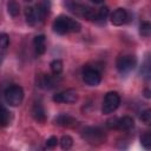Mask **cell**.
<instances>
[{
  "instance_id": "7a4b0ae2",
  "label": "cell",
  "mask_w": 151,
  "mask_h": 151,
  "mask_svg": "<svg viewBox=\"0 0 151 151\" xmlns=\"http://www.w3.org/2000/svg\"><path fill=\"white\" fill-rule=\"evenodd\" d=\"M5 100L11 106H19L24 100V90L19 85H11L5 90Z\"/></svg>"
},
{
  "instance_id": "5bb4252c",
  "label": "cell",
  "mask_w": 151,
  "mask_h": 151,
  "mask_svg": "<svg viewBox=\"0 0 151 151\" xmlns=\"http://www.w3.org/2000/svg\"><path fill=\"white\" fill-rule=\"evenodd\" d=\"M133 126H134V120L130 116H124L122 118H118V126H117L118 130L127 131Z\"/></svg>"
},
{
  "instance_id": "83f0119b",
  "label": "cell",
  "mask_w": 151,
  "mask_h": 151,
  "mask_svg": "<svg viewBox=\"0 0 151 151\" xmlns=\"http://www.w3.org/2000/svg\"><path fill=\"white\" fill-rule=\"evenodd\" d=\"M92 2H94V4H103L104 2V0H91Z\"/></svg>"
},
{
  "instance_id": "e0dca14e",
  "label": "cell",
  "mask_w": 151,
  "mask_h": 151,
  "mask_svg": "<svg viewBox=\"0 0 151 151\" xmlns=\"http://www.w3.org/2000/svg\"><path fill=\"white\" fill-rule=\"evenodd\" d=\"M9 122V113L7 111V109L0 104V126H6Z\"/></svg>"
},
{
  "instance_id": "4fadbf2b",
  "label": "cell",
  "mask_w": 151,
  "mask_h": 151,
  "mask_svg": "<svg viewBox=\"0 0 151 151\" xmlns=\"http://www.w3.org/2000/svg\"><path fill=\"white\" fill-rule=\"evenodd\" d=\"M33 44H34L35 52L38 54H44L45 53V51H46V37L44 34H39V35L34 37Z\"/></svg>"
},
{
  "instance_id": "9a60e30c",
  "label": "cell",
  "mask_w": 151,
  "mask_h": 151,
  "mask_svg": "<svg viewBox=\"0 0 151 151\" xmlns=\"http://www.w3.org/2000/svg\"><path fill=\"white\" fill-rule=\"evenodd\" d=\"M25 18H26V22L29 26H33L38 22V17L35 13V8L34 7H26L25 8Z\"/></svg>"
},
{
  "instance_id": "7c38bea8",
  "label": "cell",
  "mask_w": 151,
  "mask_h": 151,
  "mask_svg": "<svg viewBox=\"0 0 151 151\" xmlns=\"http://www.w3.org/2000/svg\"><path fill=\"white\" fill-rule=\"evenodd\" d=\"M54 123L60 126H71L76 123V119L67 113H60L54 118Z\"/></svg>"
},
{
  "instance_id": "ffe728a7",
  "label": "cell",
  "mask_w": 151,
  "mask_h": 151,
  "mask_svg": "<svg viewBox=\"0 0 151 151\" xmlns=\"http://www.w3.org/2000/svg\"><path fill=\"white\" fill-rule=\"evenodd\" d=\"M140 144L146 150L151 149V133L150 132H145L140 136Z\"/></svg>"
},
{
  "instance_id": "9c48e42d",
  "label": "cell",
  "mask_w": 151,
  "mask_h": 151,
  "mask_svg": "<svg viewBox=\"0 0 151 151\" xmlns=\"http://www.w3.org/2000/svg\"><path fill=\"white\" fill-rule=\"evenodd\" d=\"M57 77H58V76H55V74H54V77L48 76V74H44V76L40 78V81H39L40 85H39V86L42 87V88H45V90H51V88L55 87L57 84L59 83V80L57 79Z\"/></svg>"
},
{
  "instance_id": "4316f807",
  "label": "cell",
  "mask_w": 151,
  "mask_h": 151,
  "mask_svg": "<svg viewBox=\"0 0 151 151\" xmlns=\"http://www.w3.org/2000/svg\"><path fill=\"white\" fill-rule=\"evenodd\" d=\"M144 96H145V98H147V99L150 98V90H149V88H145V90H144Z\"/></svg>"
},
{
  "instance_id": "3957f363",
  "label": "cell",
  "mask_w": 151,
  "mask_h": 151,
  "mask_svg": "<svg viewBox=\"0 0 151 151\" xmlns=\"http://www.w3.org/2000/svg\"><path fill=\"white\" fill-rule=\"evenodd\" d=\"M83 138L92 145H99L105 140V133L100 127L97 126H90L85 127L83 130Z\"/></svg>"
},
{
  "instance_id": "603a6c76",
  "label": "cell",
  "mask_w": 151,
  "mask_h": 151,
  "mask_svg": "<svg viewBox=\"0 0 151 151\" xmlns=\"http://www.w3.org/2000/svg\"><path fill=\"white\" fill-rule=\"evenodd\" d=\"M8 44H9V38L6 33H0V47L2 50L7 48L8 47Z\"/></svg>"
},
{
  "instance_id": "52a82bcc",
  "label": "cell",
  "mask_w": 151,
  "mask_h": 151,
  "mask_svg": "<svg viewBox=\"0 0 151 151\" xmlns=\"http://www.w3.org/2000/svg\"><path fill=\"white\" fill-rule=\"evenodd\" d=\"M53 101L55 103H66V104H73L78 100V93L70 88V90H65L63 92H59L57 94H54L52 97Z\"/></svg>"
},
{
  "instance_id": "f1b7e54d",
  "label": "cell",
  "mask_w": 151,
  "mask_h": 151,
  "mask_svg": "<svg viewBox=\"0 0 151 151\" xmlns=\"http://www.w3.org/2000/svg\"><path fill=\"white\" fill-rule=\"evenodd\" d=\"M2 48L0 47V64H1V61H2V58H4V54H2V51H1Z\"/></svg>"
},
{
  "instance_id": "ba28073f",
  "label": "cell",
  "mask_w": 151,
  "mask_h": 151,
  "mask_svg": "<svg viewBox=\"0 0 151 151\" xmlns=\"http://www.w3.org/2000/svg\"><path fill=\"white\" fill-rule=\"evenodd\" d=\"M110 20H111V22L114 26H122L123 24H125L127 21V12H126V9H124V8H117L111 14Z\"/></svg>"
},
{
  "instance_id": "5b68a950",
  "label": "cell",
  "mask_w": 151,
  "mask_h": 151,
  "mask_svg": "<svg viewBox=\"0 0 151 151\" xmlns=\"http://www.w3.org/2000/svg\"><path fill=\"white\" fill-rule=\"evenodd\" d=\"M120 105V97L117 92L111 91L109 93H106L104 101H103V106H101V112L104 114H110L112 112H114L118 106Z\"/></svg>"
},
{
  "instance_id": "f546056e",
  "label": "cell",
  "mask_w": 151,
  "mask_h": 151,
  "mask_svg": "<svg viewBox=\"0 0 151 151\" xmlns=\"http://www.w3.org/2000/svg\"><path fill=\"white\" fill-rule=\"evenodd\" d=\"M26 1H32V0H26Z\"/></svg>"
},
{
  "instance_id": "ac0fdd59",
  "label": "cell",
  "mask_w": 151,
  "mask_h": 151,
  "mask_svg": "<svg viewBox=\"0 0 151 151\" xmlns=\"http://www.w3.org/2000/svg\"><path fill=\"white\" fill-rule=\"evenodd\" d=\"M51 71L53 74L55 76H59L61 72H63V61L59 60V59H54L52 63H51Z\"/></svg>"
},
{
  "instance_id": "484cf974",
  "label": "cell",
  "mask_w": 151,
  "mask_h": 151,
  "mask_svg": "<svg viewBox=\"0 0 151 151\" xmlns=\"http://www.w3.org/2000/svg\"><path fill=\"white\" fill-rule=\"evenodd\" d=\"M106 126L109 127V129H117V126H118V117H112V118H110V119H107V122H106Z\"/></svg>"
},
{
  "instance_id": "8fae6325",
  "label": "cell",
  "mask_w": 151,
  "mask_h": 151,
  "mask_svg": "<svg viewBox=\"0 0 151 151\" xmlns=\"http://www.w3.org/2000/svg\"><path fill=\"white\" fill-rule=\"evenodd\" d=\"M32 116L38 122L42 123V122L46 120V112H45L44 106L40 103H34V105L32 107Z\"/></svg>"
},
{
  "instance_id": "44dd1931",
  "label": "cell",
  "mask_w": 151,
  "mask_h": 151,
  "mask_svg": "<svg viewBox=\"0 0 151 151\" xmlns=\"http://www.w3.org/2000/svg\"><path fill=\"white\" fill-rule=\"evenodd\" d=\"M139 33L143 37H146L147 38L150 35V33H151V25H150V22H147V21L142 22L140 24V27H139Z\"/></svg>"
},
{
  "instance_id": "2e32d148",
  "label": "cell",
  "mask_w": 151,
  "mask_h": 151,
  "mask_svg": "<svg viewBox=\"0 0 151 151\" xmlns=\"http://www.w3.org/2000/svg\"><path fill=\"white\" fill-rule=\"evenodd\" d=\"M7 11H8L9 15L17 17L19 14V12H20V6L15 0H9L7 2Z\"/></svg>"
},
{
  "instance_id": "cb8c5ba5",
  "label": "cell",
  "mask_w": 151,
  "mask_h": 151,
  "mask_svg": "<svg viewBox=\"0 0 151 151\" xmlns=\"http://www.w3.org/2000/svg\"><path fill=\"white\" fill-rule=\"evenodd\" d=\"M107 15H109V8H107L106 6H104V7H101V8L98 11L96 18L99 19V20H105V19L107 18Z\"/></svg>"
},
{
  "instance_id": "7402d4cb",
  "label": "cell",
  "mask_w": 151,
  "mask_h": 151,
  "mask_svg": "<svg viewBox=\"0 0 151 151\" xmlns=\"http://www.w3.org/2000/svg\"><path fill=\"white\" fill-rule=\"evenodd\" d=\"M140 120L144 123V124H146V125H149L150 123H151V111L150 110H145L144 112H142V114H140Z\"/></svg>"
},
{
  "instance_id": "d6986e66",
  "label": "cell",
  "mask_w": 151,
  "mask_h": 151,
  "mask_svg": "<svg viewBox=\"0 0 151 151\" xmlns=\"http://www.w3.org/2000/svg\"><path fill=\"white\" fill-rule=\"evenodd\" d=\"M59 143H60L61 149H64V150H68V149H71L72 145H73V139H72L71 136L65 134V136H63V137L60 138Z\"/></svg>"
},
{
  "instance_id": "277c9868",
  "label": "cell",
  "mask_w": 151,
  "mask_h": 151,
  "mask_svg": "<svg viewBox=\"0 0 151 151\" xmlns=\"http://www.w3.org/2000/svg\"><path fill=\"white\" fill-rule=\"evenodd\" d=\"M136 65H137V58L134 55H131V54L119 55L117 58V61H116L117 70L122 74L130 73L136 67Z\"/></svg>"
},
{
  "instance_id": "6da1fadb",
  "label": "cell",
  "mask_w": 151,
  "mask_h": 151,
  "mask_svg": "<svg viewBox=\"0 0 151 151\" xmlns=\"http://www.w3.org/2000/svg\"><path fill=\"white\" fill-rule=\"evenodd\" d=\"M52 28L55 33L58 34H66L68 32H73V33H78L81 29V25L79 21L66 17V15H59L52 25Z\"/></svg>"
},
{
  "instance_id": "30bf717a",
  "label": "cell",
  "mask_w": 151,
  "mask_h": 151,
  "mask_svg": "<svg viewBox=\"0 0 151 151\" xmlns=\"http://www.w3.org/2000/svg\"><path fill=\"white\" fill-rule=\"evenodd\" d=\"M51 8V1L50 0H42V2H40L37 7H35V13L38 17V21H42L45 19V17L48 14Z\"/></svg>"
},
{
  "instance_id": "8992f818",
  "label": "cell",
  "mask_w": 151,
  "mask_h": 151,
  "mask_svg": "<svg viewBox=\"0 0 151 151\" xmlns=\"http://www.w3.org/2000/svg\"><path fill=\"white\" fill-rule=\"evenodd\" d=\"M83 79L86 85L88 86H97L101 81V76L100 73L92 67H86L83 72Z\"/></svg>"
},
{
  "instance_id": "d4e9b609",
  "label": "cell",
  "mask_w": 151,
  "mask_h": 151,
  "mask_svg": "<svg viewBox=\"0 0 151 151\" xmlns=\"http://www.w3.org/2000/svg\"><path fill=\"white\" fill-rule=\"evenodd\" d=\"M58 143H59L58 138H57L55 136H52V137H50V138L46 140V147L53 149V147H55V146L58 145Z\"/></svg>"
}]
</instances>
